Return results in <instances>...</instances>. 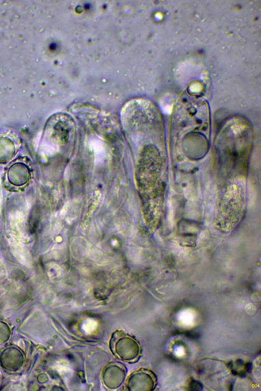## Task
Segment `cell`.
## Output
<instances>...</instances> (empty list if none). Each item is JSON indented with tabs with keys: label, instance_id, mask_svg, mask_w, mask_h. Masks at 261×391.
<instances>
[{
	"label": "cell",
	"instance_id": "cell-4",
	"mask_svg": "<svg viewBox=\"0 0 261 391\" xmlns=\"http://www.w3.org/2000/svg\"><path fill=\"white\" fill-rule=\"evenodd\" d=\"M15 151L16 147L13 141L9 138H0V161L11 159Z\"/></svg>",
	"mask_w": 261,
	"mask_h": 391
},
{
	"label": "cell",
	"instance_id": "cell-5",
	"mask_svg": "<svg viewBox=\"0 0 261 391\" xmlns=\"http://www.w3.org/2000/svg\"><path fill=\"white\" fill-rule=\"evenodd\" d=\"M8 175L9 176H12L10 179H13L12 180H15L17 178V181L20 182L19 179H20L21 182L23 183L28 179L30 174L27 166L24 164L17 163L12 166L9 170Z\"/></svg>",
	"mask_w": 261,
	"mask_h": 391
},
{
	"label": "cell",
	"instance_id": "cell-3",
	"mask_svg": "<svg viewBox=\"0 0 261 391\" xmlns=\"http://www.w3.org/2000/svg\"><path fill=\"white\" fill-rule=\"evenodd\" d=\"M125 373L123 366L118 364H110L103 371L102 382L108 388H117L123 381Z\"/></svg>",
	"mask_w": 261,
	"mask_h": 391
},
{
	"label": "cell",
	"instance_id": "cell-1",
	"mask_svg": "<svg viewBox=\"0 0 261 391\" xmlns=\"http://www.w3.org/2000/svg\"><path fill=\"white\" fill-rule=\"evenodd\" d=\"M109 347L116 357L127 362H135L141 355V347L139 343L122 330H117L113 333Z\"/></svg>",
	"mask_w": 261,
	"mask_h": 391
},
{
	"label": "cell",
	"instance_id": "cell-2",
	"mask_svg": "<svg viewBox=\"0 0 261 391\" xmlns=\"http://www.w3.org/2000/svg\"><path fill=\"white\" fill-rule=\"evenodd\" d=\"M156 384L155 374L150 370L142 368L129 375L126 387L130 391H150L154 389Z\"/></svg>",
	"mask_w": 261,
	"mask_h": 391
}]
</instances>
